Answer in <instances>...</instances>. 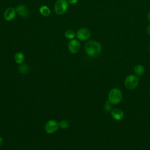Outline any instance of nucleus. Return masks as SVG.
<instances>
[{
    "label": "nucleus",
    "instance_id": "f257e3e1",
    "mask_svg": "<svg viewBox=\"0 0 150 150\" xmlns=\"http://www.w3.org/2000/svg\"><path fill=\"white\" fill-rule=\"evenodd\" d=\"M84 49L86 54L91 57H96L98 56L102 50L101 44L94 40L88 41L85 45Z\"/></svg>",
    "mask_w": 150,
    "mask_h": 150
},
{
    "label": "nucleus",
    "instance_id": "f03ea898",
    "mask_svg": "<svg viewBox=\"0 0 150 150\" xmlns=\"http://www.w3.org/2000/svg\"><path fill=\"white\" fill-rule=\"evenodd\" d=\"M108 101L112 104L119 103L122 98V94L121 90L117 88L111 89L108 93Z\"/></svg>",
    "mask_w": 150,
    "mask_h": 150
},
{
    "label": "nucleus",
    "instance_id": "7ed1b4c3",
    "mask_svg": "<svg viewBox=\"0 0 150 150\" xmlns=\"http://www.w3.org/2000/svg\"><path fill=\"white\" fill-rule=\"evenodd\" d=\"M68 7L69 2L67 0H57L54 6V9L56 14L61 15L67 11Z\"/></svg>",
    "mask_w": 150,
    "mask_h": 150
},
{
    "label": "nucleus",
    "instance_id": "20e7f679",
    "mask_svg": "<svg viewBox=\"0 0 150 150\" xmlns=\"http://www.w3.org/2000/svg\"><path fill=\"white\" fill-rule=\"evenodd\" d=\"M59 128V122L53 119L49 120L45 125V131L47 134H52L56 132Z\"/></svg>",
    "mask_w": 150,
    "mask_h": 150
},
{
    "label": "nucleus",
    "instance_id": "39448f33",
    "mask_svg": "<svg viewBox=\"0 0 150 150\" xmlns=\"http://www.w3.org/2000/svg\"><path fill=\"white\" fill-rule=\"evenodd\" d=\"M139 79L136 75L131 74L128 76L125 80H124V84L125 86L130 90L134 89L136 88L138 84Z\"/></svg>",
    "mask_w": 150,
    "mask_h": 150
},
{
    "label": "nucleus",
    "instance_id": "423d86ee",
    "mask_svg": "<svg viewBox=\"0 0 150 150\" xmlns=\"http://www.w3.org/2000/svg\"><path fill=\"white\" fill-rule=\"evenodd\" d=\"M91 35V31L86 28H82L79 29L76 33V36L80 40L84 41L88 39Z\"/></svg>",
    "mask_w": 150,
    "mask_h": 150
},
{
    "label": "nucleus",
    "instance_id": "0eeeda50",
    "mask_svg": "<svg viewBox=\"0 0 150 150\" xmlns=\"http://www.w3.org/2000/svg\"><path fill=\"white\" fill-rule=\"evenodd\" d=\"M80 48V43L76 39H72L68 43V50L72 54L77 53Z\"/></svg>",
    "mask_w": 150,
    "mask_h": 150
},
{
    "label": "nucleus",
    "instance_id": "6e6552de",
    "mask_svg": "<svg viewBox=\"0 0 150 150\" xmlns=\"http://www.w3.org/2000/svg\"><path fill=\"white\" fill-rule=\"evenodd\" d=\"M15 9L16 13L23 18H28L29 15V11L28 8L23 4L18 5Z\"/></svg>",
    "mask_w": 150,
    "mask_h": 150
},
{
    "label": "nucleus",
    "instance_id": "1a4fd4ad",
    "mask_svg": "<svg viewBox=\"0 0 150 150\" xmlns=\"http://www.w3.org/2000/svg\"><path fill=\"white\" fill-rule=\"evenodd\" d=\"M16 10L15 8L10 7L5 11L4 13V19L7 21H12L16 16Z\"/></svg>",
    "mask_w": 150,
    "mask_h": 150
},
{
    "label": "nucleus",
    "instance_id": "9d476101",
    "mask_svg": "<svg viewBox=\"0 0 150 150\" xmlns=\"http://www.w3.org/2000/svg\"><path fill=\"white\" fill-rule=\"evenodd\" d=\"M111 117L115 120H121L123 118L124 114L122 110L120 108H115L111 111Z\"/></svg>",
    "mask_w": 150,
    "mask_h": 150
},
{
    "label": "nucleus",
    "instance_id": "9b49d317",
    "mask_svg": "<svg viewBox=\"0 0 150 150\" xmlns=\"http://www.w3.org/2000/svg\"><path fill=\"white\" fill-rule=\"evenodd\" d=\"M14 60L16 63L21 64L23 63L25 60V55L21 52H16L14 55Z\"/></svg>",
    "mask_w": 150,
    "mask_h": 150
},
{
    "label": "nucleus",
    "instance_id": "f8f14e48",
    "mask_svg": "<svg viewBox=\"0 0 150 150\" xmlns=\"http://www.w3.org/2000/svg\"><path fill=\"white\" fill-rule=\"evenodd\" d=\"M144 71H145V69L144 66L141 64H137L134 68V72L135 74L137 76H142L144 73Z\"/></svg>",
    "mask_w": 150,
    "mask_h": 150
},
{
    "label": "nucleus",
    "instance_id": "ddd939ff",
    "mask_svg": "<svg viewBox=\"0 0 150 150\" xmlns=\"http://www.w3.org/2000/svg\"><path fill=\"white\" fill-rule=\"evenodd\" d=\"M18 70L21 74H26L29 73L30 69H29V66H28V64L23 63L21 64H19Z\"/></svg>",
    "mask_w": 150,
    "mask_h": 150
},
{
    "label": "nucleus",
    "instance_id": "4468645a",
    "mask_svg": "<svg viewBox=\"0 0 150 150\" xmlns=\"http://www.w3.org/2000/svg\"><path fill=\"white\" fill-rule=\"evenodd\" d=\"M39 12L40 14L44 16H47L50 14V9L46 5H42L39 8Z\"/></svg>",
    "mask_w": 150,
    "mask_h": 150
},
{
    "label": "nucleus",
    "instance_id": "2eb2a0df",
    "mask_svg": "<svg viewBox=\"0 0 150 150\" xmlns=\"http://www.w3.org/2000/svg\"><path fill=\"white\" fill-rule=\"evenodd\" d=\"M64 36L66 39L69 40H72L76 36V33L72 30H67L65 32Z\"/></svg>",
    "mask_w": 150,
    "mask_h": 150
},
{
    "label": "nucleus",
    "instance_id": "dca6fc26",
    "mask_svg": "<svg viewBox=\"0 0 150 150\" xmlns=\"http://www.w3.org/2000/svg\"><path fill=\"white\" fill-rule=\"evenodd\" d=\"M59 127L61 128L62 129H66L68 128L69 127V125H70L69 122L66 120H61L59 122Z\"/></svg>",
    "mask_w": 150,
    "mask_h": 150
},
{
    "label": "nucleus",
    "instance_id": "f3484780",
    "mask_svg": "<svg viewBox=\"0 0 150 150\" xmlns=\"http://www.w3.org/2000/svg\"><path fill=\"white\" fill-rule=\"evenodd\" d=\"M67 1L69 2V4H70L75 5L78 2L79 0H67Z\"/></svg>",
    "mask_w": 150,
    "mask_h": 150
},
{
    "label": "nucleus",
    "instance_id": "a211bd4d",
    "mask_svg": "<svg viewBox=\"0 0 150 150\" xmlns=\"http://www.w3.org/2000/svg\"><path fill=\"white\" fill-rule=\"evenodd\" d=\"M146 31H147V33L148 34V35L150 36V24H149L148 26H147Z\"/></svg>",
    "mask_w": 150,
    "mask_h": 150
},
{
    "label": "nucleus",
    "instance_id": "6ab92c4d",
    "mask_svg": "<svg viewBox=\"0 0 150 150\" xmlns=\"http://www.w3.org/2000/svg\"><path fill=\"white\" fill-rule=\"evenodd\" d=\"M3 142H4V141H3V139L0 136V148L2 146V145H3Z\"/></svg>",
    "mask_w": 150,
    "mask_h": 150
},
{
    "label": "nucleus",
    "instance_id": "aec40b11",
    "mask_svg": "<svg viewBox=\"0 0 150 150\" xmlns=\"http://www.w3.org/2000/svg\"><path fill=\"white\" fill-rule=\"evenodd\" d=\"M147 19H148V21L150 22V12H148V13L147 15Z\"/></svg>",
    "mask_w": 150,
    "mask_h": 150
},
{
    "label": "nucleus",
    "instance_id": "412c9836",
    "mask_svg": "<svg viewBox=\"0 0 150 150\" xmlns=\"http://www.w3.org/2000/svg\"><path fill=\"white\" fill-rule=\"evenodd\" d=\"M149 50H150V45H149Z\"/></svg>",
    "mask_w": 150,
    "mask_h": 150
}]
</instances>
